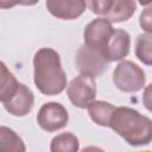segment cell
Returning a JSON list of instances; mask_svg holds the SVG:
<instances>
[{"label": "cell", "instance_id": "6da1fadb", "mask_svg": "<svg viewBox=\"0 0 152 152\" xmlns=\"http://www.w3.org/2000/svg\"><path fill=\"white\" fill-rule=\"evenodd\" d=\"M33 82L48 96L61 94L66 88V75L59 53L51 48H42L33 56Z\"/></svg>", "mask_w": 152, "mask_h": 152}, {"label": "cell", "instance_id": "7a4b0ae2", "mask_svg": "<svg viewBox=\"0 0 152 152\" xmlns=\"http://www.w3.org/2000/svg\"><path fill=\"white\" fill-rule=\"evenodd\" d=\"M109 127L131 146H145L152 141V120L131 107H116Z\"/></svg>", "mask_w": 152, "mask_h": 152}, {"label": "cell", "instance_id": "3957f363", "mask_svg": "<svg viewBox=\"0 0 152 152\" xmlns=\"http://www.w3.org/2000/svg\"><path fill=\"white\" fill-rule=\"evenodd\" d=\"M114 86L124 93H137L141 90L146 82L145 71L132 61L122 59L113 71Z\"/></svg>", "mask_w": 152, "mask_h": 152}, {"label": "cell", "instance_id": "277c9868", "mask_svg": "<svg viewBox=\"0 0 152 152\" xmlns=\"http://www.w3.org/2000/svg\"><path fill=\"white\" fill-rule=\"evenodd\" d=\"M95 77L86 74H80L72 78L66 87V95L70 102L77 108H87L88 104L96 97Z\"/></svg>", "mask_w": 152, "mask_h": 152}, {"label": "cell", "instance_id": "5b68a950", "mask_svg": "<svg viewBox=\"0 0 152 152\" xmlns=\"http://www.w3.org/2000/svg\"><path fill=\"white\" fill-rule=\"evenodd\" d=\"M108 63L109 61L106 59L101 51L91 49L86 44L81 45L76 51L75 64L80 74L90 75L93 77L100 76L103 71L107 70Z\"/></svg>", "mask_w": 152, "mask_h": 152}, {"label": "cell", "instance_id": "8992f818", "mask_svg": "<svg viewBox=\"0 0 152 152\" xmlns=\"http://www.w3.org/2000/svg\"><path fill=\"white\" fill-rule=\"evenodd\" d=\"M69 114L65 107L58 102H45L38 110L37 124L45 132H56L66 126Z\"/></svg>", "mask_w": 152, "mask_h": 152}, {"label": "cell", "instance_id": "52a82bcc", "mask_svg": "<svg viewBox=\"0 0 152 152\" xmlns=\"http://www.w3.org/2000/svg\"><path fill=\"white\" fill-rule=\"evenodd\" d=\"M113 23H110L107 18H96L91 20L83 31L84 44L91 49L99 50L102 52V49L106 45V42L110 37L113 28Z\"/></svg>", "mask_w": 152, "mask_h": 152}, {"label": "cell", "instance_id": "ba28073f", "mask_svg": "<svg viewBox=\"0 0 152 152\" xmlns=\"http://www.w3.org/2000/svg\"><path fill=\"white\" fill-rule=\"evenodd\" d=\"M131 48L129 33L122 28H114L102 49V55L109 62H120L127 57Z\"/></svg>", "mask_w": 152, "mask_h": 152}, {"label": "cell", "instance_id": "9c48e42d", "mask_svg": "<svg viewBox=\"0 0 152 152\" xmlns=\"http://www.w3.org/2000/svg\"><path fill=\"white\" fill-rule=\"evenodd\" d=\"M34 104V95L33 91L25 86L24 83H19L15 93L5 102H2L4 108L13 116H25L27 115Z\"/></svg>", "mask_w": 152, "mask_h": 152}, {"label": "cell", "instance_id": "30bf717a", "mask_svg": "<svg viewBox=\"0 0 152 152\" xmlns=\"http://www.w3.org/2000/svg\"><path fill=\"white\" fill-rule=\"evenodd\" d=\"M48 12L57 19L74 20L81 17L87 7V0H45Z\"/></svg>", "mask_w": 152, "mask_h": 152}, {"label": "cell", "instance_id": "8fae6325", "mask_svg": "<svg viewBox=\"0 0 152 152\" xmlns=\"http://www.w3.org/2000/svg\"><path fill=\"white\" fill-rule=\"evenodd\" d=\"M115 108L116 107H114L112 103L102 100H94L87 107L90 119L96 125L102 127H109L110 118Z\"/></svg>", "mask_w": 152, "mask_h": 152}, {"label": "cell", "instance_id": "7c38bea8", "mask_svg": "<svg viewBox=\"0 0 152 152\" xmlns=\"http://www.w3.org/2000/svg\"><path fill=\"white\" fill-rule=\"evenodd\" d=\"M137 10L135 0H114L108 14L104 17L110 23L127 21L133 17Z\"/></svg>", "mask_w": 152, "mask_h": 152}, {"label": "cell", "instance_id": "4fadbf2b", "mask_svg": "<svg viewBox=\"0 0 152 152\" xmlns=\"http://www.w3.org/2000/svg\"><path fill=\"white\" fill-rule=\"evenodd\" d=\"M0 148L10 152H25L26 147L23 139L11 128L6 126L0 127Z\"/></svg>", "mask_w": 152, "mask_h": 152}, {"label": "cell", "instance_id": "5bb4252c", "mask_svg": "<svg viewBox=\"0 0 152 152\" xmlns=\"http://www.w3.org/2000/svg\"><path fill=\"white\" fill-rule=\"evenodd\" d=\"M78 150H80L78 138L70 132L57 134L56 137L52 138L50 144L51 152H76Z\"/></svg>", "mask_w": 152, "mask_h": 152}, {"label": "cell", "instance_id": "9a60e30c", "mask_svg": "<svg viewBox=\"0 0 152 152\" xmlns=\"http://www.w3.org/2000/svg\"><path fill=\"white\" fill-rule=\"evenodd\" d=\"M19 83L14 75L7 69L6 64L1 62V80H0V101H7L18 89Z\"/></svg>", "mask_w": 152, "mask_h": 152}, {"label": "cell", "instance_id": "2e32d148", "mask_svg": "<svg viewBox=\"0 0 152 152\" xmlns=\"http://www.w3.org/2000/svg\"><path fill=\"white\" fill-rule=\"evenodd\" d=\"M135 56L141 63L152 65V33H142L137 37Z\"/></svg>", "mask_w": 152, "mask_h": 152}, {"label": "cell", "instance_id": "e0dca14e", "mask_svg": "<svg viewBox=\"0 0 152 152\" xmlns=\"http://www.w3.org/2000/svg\"><path fill=\"white\" fill-rule=\"evenodd\" d=\"M114 0H87L88 8L96 15L106 17L113 6Z\"/></svg>", "mask_w": 152, "mask_h": 152}, {"label": "cell", "instance_id": "ac0fdd59", "mask_svg": "<svg viewBox=\"0 0 152 152\" xmlns=\"http://www.w3.org/2000/svg\"><path fill=\"white\" fill-rule=\"evenodd\" d=\"M139 25L141 30L147 33H152V5L144 8L139 17Z\"/></svg>", "mask_w": 152, "mask_h": 152}, {"label": "cell", "instance_id": "d6986e66", "mask_svg": "<svg viewBox=\"0 0 152 152\" xmlns=\"http://www.w3.org/2000/svg\"><path fill=\"white\" fill-rule=\"evenodd\" d=\"M142 103L145 108L152 113V83L145 87L144 93H142Z\"/></svg>", "mask_w": 152, "mask_h": 152}, {"label": "cell", "instance_id": "ffe728a7", "mask_svg": "<svg viewBox=\"0 0 152 152\" xmlns=\"http://www.w3.org/2000/svg\"><path fill=\"white\" fill-rule=\"evenodd\" d=\"M21 0H0V7L2 10H7V8H12L17 5H20Z\"/></svg>", "mask_w": 152, "mask_h": 152}, {"label": "cell", "instance_id": "44dd1931", "mask_svg": "<svg viewBox=\"0 0 152 152\" xmlns=\"http://www.w3.org/2000/svg\"><path fill=\"white\" fill-rule=\"evenodd\" d=\"M38 1H39V0H21V1H20V5H23V6H33V5H36Z\"/></svg>", "mask_w": 152, "mask_h": 152}, {"label": "cell", "instance_id": "7402d4cb", "mask_svg": "<svg viewBox=\"0 0 152 152\" xmlns=\"http://www.w3.org/2000/svg\"><path fill=\"white\" fill-rule=\"evenodd\" d=\"M138 1H139V4L142 5V6H147V5L152 4V0H138Z\"/></svg>", "mask_w": 152, "mask_h": 152}]
</instances>
